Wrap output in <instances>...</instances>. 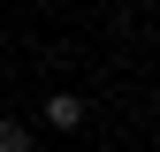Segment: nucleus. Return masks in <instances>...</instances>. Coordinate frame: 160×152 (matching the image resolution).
<instances>
[{"label":"nucleus","instance_id":"1","mask_svg":"<svg viewBox=\"0 0 160 152\" xmlns=\"http://www.w3.org/2000/svg\"><path fill=\"white\" fill-rule=\"evenodd\" d=\"M46 122H53V129H76V122H84V99H76V91H61V99L46 107Z\"/></svg>","mask_w":160,"mask_h":152},{"label":"nucleus","instance_id":"2","mask_svg":"<svg viewBox=\"0 0 160 152\" xmlns=\"http://www.w3.org/2000/svg\"><path fill=\"white\" fill-rule=\"evenodd\" d=\"M0 152H31V129L23 122H0Z\"/></svg>","mask_w":160,"mask_h":152}]
</instances>
